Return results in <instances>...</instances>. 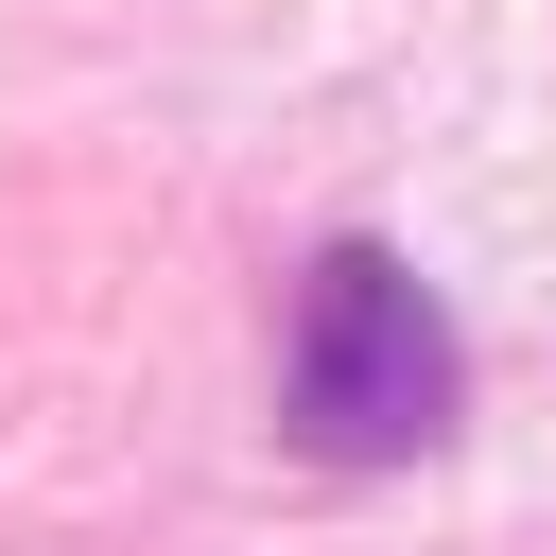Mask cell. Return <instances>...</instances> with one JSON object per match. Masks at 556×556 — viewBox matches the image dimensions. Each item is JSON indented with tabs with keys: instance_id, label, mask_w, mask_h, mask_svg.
Here are the masks:
<instances>
[{
	"instance_id": "cell-1",
	"label": "cell",
	"mask_w": 556,
	"mask_h": 556,
	"mask_svg": "<svg viewBox=\"0 0 556 556\" xmlns=\"http://www.w3.org/2000/svg\"><path fill=\"white\" fill-rule=\"evenodd\" d=\"M469 365H452V313L400 243H330L313 295H295V365H278V417L313 469H417L452 434Z\"/></svg>"
}]
</instances>
